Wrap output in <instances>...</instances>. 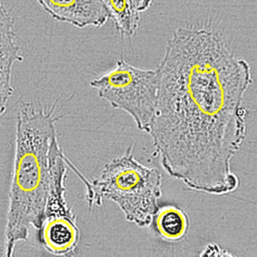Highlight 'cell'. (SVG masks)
Returning a JSON list of instances; mask_svg holds the SVG:
<instances>
[{
    "label": "cell",
    "instance_id": "cell-8",
    "mask_svg": "<svg viewBox=\"0 0 257 257\" xmlns=\"http://www.w3.org/2000/svg\"><path fill=\"white\" fill-rule=\"evenodd\" d=\"M109 19L122 34L132 36L137 32L141 14L151 6L153 0H99Z\"/></svg>",
    "mask_w": 257,
    "mask_h": 257
},
{
    "label": "cell",
    "instance_id": "cell-1",
    "mask_svg": "<svg viewBox=\"0 0 257 257\" xmlns=\"http://www.w3.org/2000/svg\"><path fill=\"white\" fill-rule=\"evenodd\" d=\"M158 92L147 134L172 176L206 182L230 173V162L246 133L242 101L251 67L219 34L179 28L157 67Z\"/></svg>",
    "mask_w": 257,
    "mask_h": 257
},
{
    "label": "cell",
    "instance_id": "cell-6",
    "mask_svg": "<svg viewBox=\"0 0 257 257\" xmlns=\"http://www.w3.org/2000/svg\"><path fill=\"white\" fill-rule=\"evenodd\" d=\"M39 230L41 244L55 255L70 254L79 241L76 218L70 209L46 215Z\"/></svg>",
    "mask_w": 257,
    "mask_h": 257
},
{
    "label": "cell",
    "instance_id": "cell-4",
    "mask_svg": "<svg viewBox=\"0 0 257 257\" xmlns=\"http://www.w3.org/2000/svg\"><path fill=\"white\" fill-rule=\"evenodd\" d=\"M89 85L112 107L130 115L138 130L148 133L158 96L157 67L140 68L121 59Z\"/></svg>",
    "mask_w": 257,
    "mask_h": 257
},
{
    "label": "cell",
    "instance_id": "cell-2",
    "mask_svg": "<svg viewBox=\"0 0 257 257\" xmlns=\"http://www.w3.org/2000/svg\"><path fill=\"white\" fill-rule=\"evenodd\" d=\"M57 101L36 109L22 103L17 115L15 152L5 233V253L13 255L16 245L28 239L31 228L39 229L50 194L53 167L62 151L55 123L63 117Z\"/></svg>",
    "mask_w": 257,
    "mask_h": 257
},
{
    "label": "cell",
    "instance_id": "cell-3",
    "mask_svg": "<svg viewBox=\"0 0 257 257\" xmlns=\"http://www.w3.org/2000/svg\"><path fill=\"white\" fill-rule=\"evenodd\" d=\"M161 182L159 171L139 163L130 147L89 181L86 187L87 200L90 207L101 205L103 199L113 201L128 221L144 227L150 224L159 210Z\"/></svg>",
    "mask_w": 257,
    "mask_h": 257
},
{
    "label": "cell",
    "instance_id": "cell-7",
    "mask_svg": "<svg viewBox=\"0 0 257 257\" xmlns=\"http://www.w3.org/2000/svg\"><path fill=\"white\" fill-rule=\"evenodd\" d=\"M23 59L16 41L14 25L0 16V125L14 92L12 82L14 65Z\"/></svg>",
    "mask_w": 257,
    "mask_h": 257
},
{
    "label": "cell",
    "instance_id": "cell-5",
    "mask_svg": "<svg viewBox=\"0 0 257 257\" xmlns=\"http://www.w3.org/2000/svg\"><path fill=\"white\" fill-rule=\"evenodd\" d=\"M54 20L79 28L101 27L109 19L99 0H36Z\"/></svg>",
    "mask_w": 257,
    "mask_h": 257
},
{
    "label": "cell",
    "instance_id": "cell-9",
    "mask_svg": "<svg viewBox=\"0 0 257 257\" xmlns=\"http://www.w3.org/2000/svg\"><path fill=\"white\" fill-rule=\"evenodd\" d=\"M156 226L165 238L175 240L184 236L188 228L184 213L174 206H166L157 212Z\"/></svg>",
    "mask_w": 257,
    "mask_h": 257
}]
</instances>
